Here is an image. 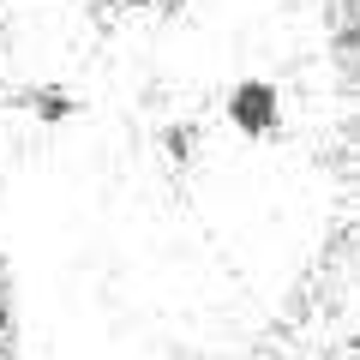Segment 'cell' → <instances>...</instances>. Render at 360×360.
Returning <instances> with one entry per match:
<instances>
[{"label":"cell","mask_w":360,"mask_h":360,"mask_svg":"<svg viewBox=\"0 0 360 360\" xmlns=\"http://www.w3.org/2000/svg\"><path fill=\"white\" fill-rule=\"evenodd\" d=\"M222 120L240 139H276L283 132V90L270 78H234L229 96H222Z\"/></svg>","instance_id":"obj_1"},{"label":"cell","mask_w":360,"mask_h":360,"mask_svg":"<svg viewBox=\"0 0 360 360\" xmlns=\"http://www.w3.org/2000/svg\"><path fill=\"white\" fill-rule=\"evenodd\" d=\"M127 6H162V0H127Z\"/></svg>","instance_id":"obj_4"},{"label":"cell","mask_w":360,"mask_h":360,"mask_svg":"<svg viewBox=\"0 0 360 360\" xmlns=\"http://www.w3.org/2000/svg\"><path fill=\"white\" fill-rule=\"evenodd\" d=\"M193 144H198V127L193 120H174V127H162V156H193Z\"/></svg>","instance_id":"obj_3"},{"label":"cell","mask_w":360,"mask_h":360,"mask_svg":"<svg viewBox=\"0 0 360 360\" xmlns=\"http://www.w3.org/2000/svg\"><path fill=\"white\" fill-rule=\"evenodd\" d=\"M30 115L42 127H60V120L78 115V96H66V90H30Z\"/></svg>","instance_id":"obj_2"}]
</instances>
